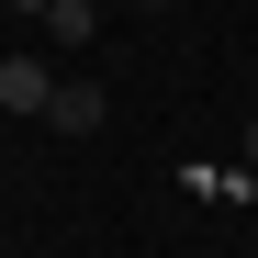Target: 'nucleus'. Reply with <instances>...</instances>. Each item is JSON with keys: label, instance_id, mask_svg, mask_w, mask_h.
Segmentation results:
<instances>
[{"label": "nucleus", "instance_id": "nucleus-1", "mask_svg": "<svg viewBox=\"0 0 258 258\" xmlns=\"http://www.w3.org/2000/svg\"><path fill=\"white\" fill-rule=\"evenodd\" d=\"M56 101V68L45 56H0V112H45Z\"/></svg>", "mask_w": 258, "mask_h": 258}, {"label": "nucleus", "instance_id": "nucleus-2", "mask_svg": "<svg viewBox=\"0 0 258 258\" xmlns=\"http://www.w3.org/2000/svg\"><path fill=\"white\" fill-rule=\"evenodd\" d=\"M101 79H56V101H45V123H56V135H101Z\"/></svg>", "mask_w": 258, "mask_h": 258}, {"label": "nucleus", "instance_id": "nucleus-3", "mask_svg": "<svg viewBox=\"0 0 258 258\" xmlns=\"http://www.w3.org/2000/svg\"><path fill=\"white\" fill-rule=\"evenodd\" d=\"M45 34H56V45H90V34H101V0H56Z\"/></svg>", "mask_w": 258, "mask_h": 258}, {"label": "nucleus", "instance_id": "nucleus-4", "mask_svg": "<svg viewBox=\"0 0 258 258\" xmlns=\"http://www.w3.org/2000/svg\"><path fill=\"white\" fill-rule=\"evenodd\" d=\"M12 12H34V23H45V12H56V0H12Z\"/></svg>", "mask_w": 258, "mask_h": 258}, {"label": "nucleus", "instance_id": "nucleus-5", "mask_svg": "<svg viewBox=\"0 0 258 258\" xmlns=\"http://www.w3.org/2000/svg\"><path fill=\"white\" fill-rule=\"evenodd\" d=\"M236 146H247V157H258V123H247V135H236Z\"/></svg>", "mask_w": 258, "mask_h": 258}, {"label": "nucleus", "instance_id": "nucleus-6", "mask_svg": "<svg viewBox=\"0 0 258 258\" xmlns=\"http://www.w3.org/2000/svg\"><path fill=\"white\" fill-rule=\"evenodd\" d=\"M146 12H168V0H146Z\"/></svg>", "mask_w": 258, "mask_h": 258}]
</instances>
